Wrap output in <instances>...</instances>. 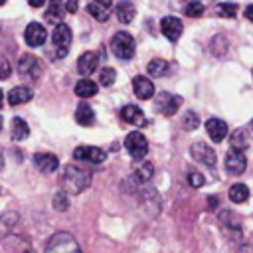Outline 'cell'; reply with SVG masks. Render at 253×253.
<instances>
[{
  "label": "cell",
  "instance_id": "obj_1",
  "mask_svg": "<svg viewBox=\"0 0 253 253\" xmlns=\"http://www.w3.org/2000/svg\"><path fill=\"white\" fill-rule=\"evenodd\" d=\"M91 184V172L87 168L69 164L63 168V176H61V188L65 194H81L83 190H87Z\"/></svg>",
  "mask_w": 253,
  "mask_h": 253
},
{
  "label": "cell",
  "instance_id": "obj_2",
  "mask_svg": "<svg viewBox=\"0 0 253 253\" xmlns=\"http://www.w3.org/2000/svg\"><path fill=\"white\" fill-rule=\"evenodd\" d=\"M45 253H83L77 239L67 231L53 233L45 243Z\"/></svg>",
  "mask_w": 253,
  "mask_h": 253
},
{
  "label": "cell",
  "instance_id": "obj_3",
  "mask_svg": "<svg viewBox=\"0 0 253 253\" xmlns=\"http://www.w3.org/2000/svg\"><path fill=\"white\" fill-rule=\"evenodd\" d=\"M111 51L119 59H130L134 55V38L128 32H117L111 38Z\"/></svg>",
  "mask_w": 253,
  "mask_h": 253
},
{
  "label": "cell",
  "instance_id": "obj_4",
  "mask_svg": "<svg viewBox=\"0 0 253 253\" xmlns=\"http://www.w3.org/2000/svg\"><path fill=\"white\" fill-rule=\"evenodd\" d=\"M71 38H73L71 36V28L67 24H63V22L55 24V30L51 34V42H53V47H55V55L57 57L67 55L69 45H71Z\"/></svg>",
  "mask_w": 253,
  "mask_h": 253
},
{
  "label": "cell",
  "instance_id": "obj_5",
  "mask_svg": "<svg viewBox=\"0 0 253 253\" xmlns=\"http://www.w3.org/2000/svg\"><path fill=\"white\" fill-rule=\"evenodd\" d=\"M125 148H126V152H128L134 160H142V158L148 154V142H146V138L142 136V132H138V130H132V132L126 134V138H125Z\"/></svg>",
  "mask_w": 253,
  "mask_h": 253
},
{
  "label": "cell",
  "instance_id": "obj_6",
  "mask_svg": "<svg viewBox=\"0 0 253 253\" xmlns=\"http://www.w3.org/2000/svg\"><path fill=\"white\" fill-rule=\"evenodd\" d=\"M180 105H182V97H180V95H170V93H166V91L158 93V97H156V101H154L156 111H160V113L166 115V117L174 115V113L180 109Z\"/></svg>",
  "mask_w": 253,
  "mask_h": 253
},
{
  "label": "cell",
  "instance_id": "obj_7",
  "mask_svg": "<svg viewBox=\"0 0 253 253\" xmlns=\"http://www.w3.org/2000/svg\"><path fill=\"white\" fill-rule=\"evenodd\" d=\"M73 158L81 162H91V164H101L107 158V152L99 146H77L73 150Z\"/></svg>",
  "mask_w": 253,
  "mask_h": 253
},
{
  "label": "cell",
  "instance_id": "obj_8",
  "mask_svg": "<svg viewBox=\"0 0 253 253\" xmlns=\"http://www.w3.org/2000/svg\"><path fill=\"white\" fill-rule=\"evenodd\" d=\"M190 154H192L194 160H198V162H202L206 166H215V162H217V156H215L213 148L208 146L206 142H200V140L190 146Z\"/></svg>",
  "mask_w": 253,
  "mask_h": 253
},
{
  "label": "cell",
  "instance_id": "obj_9",
  "mask_svg": "<svg viewBox=\"0 0 253 253\" xmlns=\"http://www.w3.org/2000/svg\"><path fill=\"white\" fill-rule=\"evenodd\" d=\"M247 168V158H245V152L241 150H235V148H229V152L225 154V170L233 176H239L243 174Z\"/></svg>",
  "mask_w": 253,
  "mask_h": 253
},
{
  "label": "cell",
  "instance_id": "obj_10",
  "mask_svg": "<svg viewBox=\"0 0 253 253\" xmlns=\"http://www.w3.org/2000/svg\"><path fill=\"white\" fill-rule=\"evenodd\" d=\"M42 71V65H40V59L32 53H24L18 61V73L22 77H30V79H36Z\"/></svg>",
  "mask_w": 253,
  "mask_h": 253
},
{
  "label": "cell",
  "instance_id": "obj_11",
  "mask_svg": "<svg viewBox=\"0 0 253 253\" xmlns=\"http://www.w3.org/2000/svg\"><path fill=\"white\" fill-rule=\"evenodd\" d=\"M45 38H47V32H45V28L40 22H30L26 26V30H24V40H26V43L30 47L42 45L45 42Z\"/></svg>",
  "mask_w": 253,
  "mask_h": 253
},
{
  "label": "cell",
  "instance_id": "obj_12",
  "mask_svg": "<svg viewBox=\"0 0 253 253\" xmlns=\"http://www.w3.org/2000/svg\"><path fill=\"white\" fill-rule=\"evenodd\" d=\"M160 30H162V34H164L170 42H176V40L182 36L184 24H182V20L176 18V16H164V18L160 20Z\"/></svg>",
  "mask_w": 253,
  "mask_h": 253
},
{
  "label": "cell",
  "instance_id": "obj_13",
  "mask_svg": "<svg viewBox=\"0 0 253 253\" xmlns=\"http://www.w3.org/2000/svg\"><path fill=\"white\" fill-rule=\"evenodd\" d=\"M97 67H99V53L85 51V53L79 55V59H77V71H79V75L89 77Z\"/></svg>",
  "mask_w": 253,
  "mask_h": 253
},
{
  "label": "cell",
  "instance_id": "obj_14",
  "mask_svg": "<svg viewBox=\"0 0 253 253\" xmlns=\"http://www.w3.org/2000/svg\"><path fill=\"white\" fill-rule=\"evenodd\" d=\"M132 89H134V95H136L138 99H142V101H148V99H152V95H154V85H152V81H150L148 77H144V75H136V77L132 79Z\"/></svg>",
  "mask_w": 253,
  "mask_h": 253
},
{
  "label": "cell",
  "instance_id": "obj_15",
  "mask_svg": "<svg viewBox=\"0 0 253 253\" xmlns=\"http://www.w3.org/2000/svg\"><path fill=\"white\" fill-rule=\"evenodd\" d=\"M206 132L213 142H221L227 136V125L221 119H208L206 121Z\"/></svg>",
  "mask_w": 253,
  "mask_h": 253
},
{
  "label": "cell",
  "instance_id": "obj_16",
  "mask_svg": "<svg viewBox=\"0 0 253 253\" xmlns=\"http://www.w3.org/2000/svg\"><path fill=\"white\" fill-rule=\"evenodd\" d=\"M34 164H36L42 172L51 174V172L57 170L59 160H57V156L51 154V152H38V154H34Z\"/></svg>",
  "mask_w": 253,
  "mask_h": 253
},
{
  "label": "cell",
  "instance_id": "obj_17",
  "mask_svg": "<svg viewBox=\"0 0 253 253\" xmlns=\"http://www.w3.org/2000/svg\"><path fill=\"white\" fill-rule=\"evenodd\" d=\"M140 204L144 210H148L150 215H156L160 211V196L154 188H144L140 194Z\"/></svg>",
  "mask_w": 253,
  "mask_h": 253
},
{
  "label": "cell",
  "instance_id": "obj_18",
  "mask_svg": "<svg viewBox=\"0 0 253 253\" xmlns=\"http://www.w3.org/2000/svg\"><path fill=\"white\" fill-rule=\"evenodd\" d=\"M32 97H34V91L30 87H24V85H18V87H14V89L8 91V103L14 105V107L28 103Z\"/></svg>",
  "mask_w": 253,
  "mask_h": 253
},
{
  "label": "cell",
  "instance_id": "obj_19",
  "mask_svg": "<svg viewBox=\"0 0 253 253\" xmlns=\"http://www.w3.org/2000/svg\"><path fill=\"white\" fill-rule=\"evenodd\" d=\"M121 119L125 123H130V125H142L144 123V113L136 105H125L121 109Z\"/></svg>",
  "mask_w": 253,
  "mask_h": 253
},
{
  "label": "cell",
  "instance_id": "obj_20",
  "mask_svg": "<svg viewBox=\"0 0 253 253\" xmlns=\"http://www.w3.org/2000/svg\"><path fill=\"white\" fill-rule=\"evenodd\" d=\"M75 121L81 126H91L95 123V111L87 103H79L77 109H75Z\"/></svg>",
  "mask_w": 253,
  "mask_h": 253
},
{
  "label": "cell",
  "instance_id": "obj_21",
  "mask_svg": "<svg viewBox=\"0 0 253 253\" xmlns=\"http://www.w3.org/2000/svg\"><path fill=\"white\" fill-rule=\"evenodd\" d=\"M115 14H117L119 22H123V24H130V22L134 20V16H136V10H134L132 2H128V0H123V2H119V4H117V10H115Z\"/></svg>",
  "mask_w": 253,
  "mask_h": 253
},
{
  "label": "cell",
  "instance_id": "obj_22",
  "mask_svg": "<svg viewBox=\"0 0 253 253\" xmlns=\"http://www.w3.org/2000/svg\"><path fill=\"white\" fill-rule=\"evenodd\" d=\"M97 83L93 79H79L75 83V95L81 97V99H89V97H95L97 95Z\"/></svg>",
  "mask_w": 253,
  "mask_h": 253
},
{
  "label": "cell",
  "instance_id": "obj_23",
  "mask_svg": "<svg viewBox=\"0 0 253 253\" xmlns=\"http://www.w3.org/2000/svg\"><path fill=\"white\" fill-rule=\"evenodd\" d=\"M28 134H30L28 123L24 119H20V117H14L12 123H10V136H12V140H24Z\"/></svg>",
  "mask_w": 253,
  "mask_h": 253
},
{
  "label": "cell",
  "instance_id": "obj_24",
  "mask_svg": "<svg viewBox=\"0 0 253 253\" xmlns=\"http://www.w3.org/2000/svg\"><path fill=\"white\" fill-rule=\"evenodd\" d=\"M227 196H229V200H231L233 204H243V202H247V198H249V188H247L245 184L237 182V184L229 186Z\"/></svg>",
  "mask_w": 253,
  "mask_h": 253
},
{
  "label": "cell",
  "instance_id": "obj_25",
  "mask_svg": "<svg viewBox=\"0 0 253 253\" xmlns=\"http://www.w3.org/2000/svg\"><path fill=\"white\" fill-rule=\"evenodd\" d=\"M229 144H231V148L245 152V148L249 146V136H247V132H245L243 128L233 130V132L229 134Z\"/></svg>",
  "mask_w": 253,
  "mask_h": 253
},
{
  "label": "cell",
  "instance_id": "obj_26",
  "mask_svg": "<svg viewBox=\"0 0 253 253\" xmlns=\"http://www.w3.org/2000/svg\"><path fill=\"white\" fill-rule=\"evenodd\" d=\"M45 20L51 24H59L63 20V6L61 0H49V6L45 10Z\"/></svg>",
  "mask_w": 253,
  "mask_h": 253
},
{
  "label": "cell",
  "instance_id": "obj_27",
  "mask_svg": "<svg viewBox=\"0 0 253 253\" xmlns=\"http://www.w3.org/2000/svg\"><path fill=\"white\" fill-rule=\"evenodd\" d=\"M146 69H148V73H150L152 77H162V75H166V73H168L170 63H168L166 59L154 57V59H150V63L146 65Z\"/></svg>",
  "mask_w": 253,
  "mask_h": 253
},
{
  "label": "cell",
  "instance_id": "obj_28",
  "mask_svg": "<svg viewBox=\"0 0 253 253\" xmlns=\"http://www.w3.org/2000/svg\"><path fill=\"white\" fill-rule=\"evenodd\" d=\"M152 174H154V166H152L150 162H142V164L136 166V170H134V178H136V182H140V184L148 182V180L152 178Z\"/></svg>",
  "mask_w": 253,
  "mask_h": 253
},
{
  "label": "cell",
  "instance_id": "obj_29",
  "mask_svg": "<svg viewBox=\"0 0 253 253\" xmlns=\"http://www.w3.org/2000/svg\"><path fill=\"white\" fill-rule=\"evenodd\" d=\"M184 14L192 16V18H200L204 14V4L202 0H184Z\"/></svg>",
  "mask_w": 253,
  "mask_h": 253
},
{
  "label": "cell",
  "instance_id": "obj_30",
  "mask_svg": "<svg viewBox=\"0 0 253 253\" xmlns=\"http://www.w3.org/2000/svg\"><path fill=\"white\" fill-rule=\"evenodd\" d=\"M215 14L221 18H235L237 16V4L233 2H221L215 6Z\"/></svg>",
  "mask_w": 253,
  "mask_h": 253
},
{
  "label": "cell",
  "instance_id": "obj_31",
  "mask_svg": "<svg viewBox=\"0 0 253 253\" xmlns=\"http://www.w3.org/2000/svg\"><path fill=\"white\" fill-rule=\"evenodd\" d=\"M87 12H89L95 20H99V22H105V20L109 18V8H105V6L97 4V2H91V4L87 6Z\"/></svg>",
  "mask_w": 253,
  "mask_h": 253
},
{
  "label": "cell",
  "instance_id": "obj_32",
  "mask_svg": "<svg viewBox=\"0 0 253 253\" xmlns=\"http://www.w3.org/2000/svg\"><path fill=\"white\" fill-rule=\"evenodd\" d=\"M115 79H117V71H115L113 67H103V69H101V73H99V83H101L103 87H111V85L115 83Z\"/></svg>",
  "mask_w": 253,
  "mask_h": 253
},
{
  "label": "cell",
  "instance_id": "obj_33",
  "mask_svg": "<svg viewBox=\"0 0 253 253\" xmlns=\"http://www.w3.org/2000/svg\"><path fill=\"white\" fill-rule=\"evenodd\" d=\"M53 208H55L57 211H65V210L69 208V198H67V194H65L63 190L53 196Z\"/></svg>",
  "mask_w": 253,
  "mask_h": 253
},
{
  "label": "cell",
  "instance_id": "obj_34",
  "mask_svg": "<svg viewBox=\"0 0 253 253\" xmlns=\"http://www.w3.org/2000/svg\"><path fill=\"white\" fill-rule=\"evenodd\" d=\"M198 125H200V119H198V115H196L194 111H188V113L184 115V119H182V126H184L186 130H194Z\"/></svg>",
  "mask_w": 253,
  "mask_h": 253
},
{
  "label": "cell",
  "instance_id": "obj_35",
  "mask_svg": "<svg viewBox=\"0 0 253 253\" xmlns=\"http://www.w3.org/2000/svg\"><path fill=\"white\" fill-rule=\"evenodd\" d=\"M204 182H206V178L200 172H196V170H190L188 172V184L192 188H200V186H204Z\"/></svg>",
  "mask_w": 253,
  "mask_h": 253
},
{
  "label": "cell",
  "instance_id": "obj_36",
  "mask_svg": "<svg viewBox=\"0 0 253 253\" xmlns=\"http://www.w3.org/2000/svg\"><path fill=\"white\" fill-rule=\"evenodd\" d=\"M14 221H16V215H14V213L10 215V219H8V215H2V217H0V239L8 233V227H10Z\"/></svg>",
  "mask_w": 253,
  "mask_h": 253
},
{
  "label": "cell",
  "instance_id": "obj_37",
  "mask_svg": "<svg viewBox=\"0 0 253 253\" xmlns=\"http://www.w3.org/2000/svg\"><path fill=\"white\" fill-rule=\"evenodd\" d=\"M10 71H12V67H10L8 59H6L4 55H0V79H8Z\"/></svg>",
  "mask_w": 253,
  "mask_h": 253
},
{
  "label": "cell",
  "instance_id": "obj_38",
  "mask_svg": "<svg viewBox=\"0 0 253 253\" xmlns=\"http://www.w3.org/2000/svg\"><path fill=\"white\" fill-rule=\"evenodd\" d=\"M61 6H63L65 12L73 14V12H77V8H79V0H61Z\"/></svg>",
  "mask_w": 253,
  "mask_h": 253
},
{
  "label": "cell",
  "instance_id": "obj_39",
  "mask_svg": "<svg viewBox=\"0 0 253 253\" xmlns=\"http://www.w3.org/2000/svg\"><path fill=\"white\" fill-rule=\"evenodd\" d=\"M245 18H247L249 22H253V4H249V6L245 8Z\"/></svg>",
  "mask_w": 253,
  "mask_h": 253
},
{
  "label": "cell",
  "instance_id": "obj_40",
  "mask_svg": "<svg viewBox=\"0 0 253 253\" xmlns=\"http://www.w3.org/2000/svg\"><path fill=\"white\" fill-rule=\"evenodd\" d=\"M28 4H30L32 8H40V6L45 4V0H28Z\"/></svg>",
  "mask_w": 253,
  "mask_h": 253
},
{
  "label": "cell",
  "instance_id": "obj_41",
  "mask_svg": "<svg viewBox=\"0 0 253 253\" xmlns=\"http://www.w3.org/2000/svg\"><path fill=\"white\" fill-rule=\"evenodd\" d=\"M237 253H253V245H241Z\"/></svg>",
  "mask_w": 253,
  "mask_h": 253
},
{
  "label": "cell",
  "instance_id": "obj_42",
  "mask_svg": "<svg viewBox=\"0 0 253 253\" xmlns=\"http://www.w3.org/2000/svg\"><path fill=\"white\" fill-rule=\"evenodd\" d=\"M93 2H97V4H101L105 8H111V4H113V0H93Z\"/></svg>",
  "mask_w": 253,
  "mask_h": 253
},
{
  "label": "cell",
  "instance_id": "obj_43",
  "mask_svg": "<svg viewBox=\"0 0 253 253\" xmlns=\"http://www.w3.org/2000/svg\"><path fill=\"white\" fill-rule=\"evenodd\" d=\"M215 206H217V200H215V196H210V208L213 210Z\"/></svg>",
  "mask_w": 253,
  "mask_h": 253
},
{
  "label": "cell",
  "instance_id": "obj_44",
  "mask_svg": "<svg viewBox=\"0 0 253 253\" xmlns=\"http://www.w3.org/2000/svg\"><path fill=\"white\" fill-rule=\"evenodd\" d=\"M4 168V152H2V148H0V170Z\"/></svg>",
  "mask_w": 253,
  "mask_h": 253
},
{
  "label": "cell",
  "instance_id": "obj_45",
  "mask_svg": "<svg viewBox=\"0 0 253 253\" xmlns=\"http://www.w3.org/2000/svg\"><path fill=\"white\" fill-rule=\"evenodd\" d=\"M249 132H251V136H253V119H251V123H249Z\"/></svg>",
  "mask_w": 253,
  "mask_h": 253
},
{
  "label": "cell",
  "instance_id": "obj_46",
  "mask_svg": "<svg viewBox=\"0 0 253 253\" xmlns=\"http://www.w3.org/2000/svg\"><path fill=\"white\" fill-rule=\"evenodd\" d=\"M20 253H32V251H30V249H28V247H24V249H22V251H20Z\"/></svg>",
  "mask_w": 253,
  "mask_h": 253
},
{
  "label": "cell",
  "instance_id": "obj_47",
  "mask_svg": "<svg viewBox=\"0 0 253 253\" xmlns=\"http://www.w3.org/2000/svg\"><path fill=\"white\" fill-rule=\"evenodd\" d=\"M2 103H4V95H2V91H0V107H2Z\"/></svg>",
  "mask_w": 253,
  "mask_h": 253
},
{
  "label": "cell",
  "instance_id": "obj_48",
  "mask_svg": "<svg viewBox=\"0 0 253 253\" xmlns=\"http://www.w3.org/2000/svg\"><path fill=\"white\" fill-rule=\"evenodd\" d=\"M2 126H4V119L0 117V130H2Z\"/></svg>",
  "mask_w": 253,
  "mask_h": 253
},
{
  "label": "cell",
  "instance_id": "obj_49",
  "mask_svg": "<svg viewBox=\"0 0 253 253\" xmlns=\"http://www.w3.org/2000/svg\"><path fill=\"white\" fill-rule=\"evenodd\" d=\"M4 2H6V0H0V6H2V4H4Z\"/></svg>",
  "mask_w": 253,
  "mask_h": 253
}]
</instances>
